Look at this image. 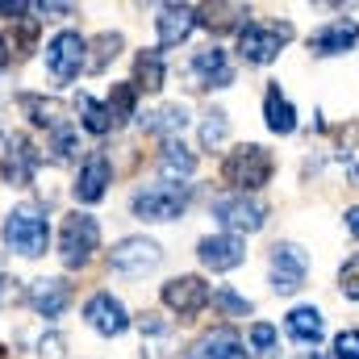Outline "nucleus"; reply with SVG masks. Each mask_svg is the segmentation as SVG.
Returning a JSON list of instances; mask_svg holds the SVG:
<instances>
[{"label":"nucleus","instance_id":"obj_17","mask_svg":"<svg viewBox=\"0 0 359 359\" xmlns=\"http://www.w3.org/2000/svg\"><path fill=\"white\" fill-rule=\"evenodd\" d=\"M38 151H34V142L29 138H8V151H4V180L8 184H17V188H25L29 180H34V168H38Z\"/></svg>","mask_w":359,"mask_h":359},{"label":"nucleus","instance_id":"obj_18","mask_svg":"<svg viewBox=\"0 0 359 359\" xmlns=\"http://www.w3.org/2000/svg\"><path fill=\"white\" fill-rule=\"evenodd\" d=\"M359 42V25L355 21H330V25H322V29H313L309 34V50L313 55H343L347 46H355Z\"/></svg>","mask_w":359,"mask_h":359},{"label":"nucleus","instance_id":"obj_1","mask_svg":"<svg viewBox=\"0 0 359 359\" xmlns=\"http://www.w3.org/2000/svg\"><path fill=\"white\" fill-rule=\"evenodd\" d=\"M222 180H226L234 192H259V188L271 180V155L264 151V147L247 142V147H238V151L226 155Z\"/></svg>","mask_w":359,"mask_h":359},{"label":"nucleus","instance_id":"obj_6","mask_svg":"<svg viewBox=\"0 0 359 359\" xmlns=\"http://www.w3.org/2000/svg\"><path fill=\"white\" fill-rule=\"evenodd\" d=\"M100 247V226L92 213H72L63 222V234H59V255L67 268H84Z\"/></svg>","mask_w":359,"mask_h":359},{"label":"nucleus","instance_id":"obj_33","mask_svg":"<svg viewBox=\"0 0 359 359\" xmlns=\"http://www.w3.org/2000/svg\"><path fill=\"white\" fill-rule=\"evenodd\" d=\"M334 359H359V330H343L334 339Z\"/></svg>","mask_w":359,"mask_h":359},{"label":"nucleus","instance_id":"obj_3","mask_svg":"<svg viewBox=\"0 0 359 359\" xmlns=\"http://www.w3.org/2000/svg\"><path fill=\"white\" fill-rule=\"evenodd\" d=\"M213 217L226 226V234H255V230H264V222H268V205H264L259 196L230 192V196H217V201H213Z\"/></svg>","mask_w":359,"mask_h":359},{"label":"nucleus","instance_id":"obj_5","mask_svg":"<svg viewBox=\"0 0 359 359\" xmlns=\"http://www.w3.org/2000/svg\"><path fill=\"white\" fill-rule=\"evenodd\" d=\"M46 67L59 84H72L80 72H88V38H80L76 29H63L46 42Z\"/></svg>","mask_w":359,"mask_h":359},{"label":"nucleus","instance_id":"obj_7","mask_svg":"<svg viewBox=\"0 0 359 359\" xmlns=\"http://www.w3.org/2000/svg\"><path fill=\"white\" fill-rule=\"evenodd\" d=\"M130 209H134V217H142V222H172V217H180V213L188 209V188H176V184L142 188V192H134Z\"/></svg>","mask_w":359,"mask_h":359},{"label":"nucleus","instance_id":"obj_26","mask_svg":"<svg viewBox=\"0 0 359 359\" xmlns=\"http://www.w3.org/2000/svg\"><path fill=\"white\" fill-rule=\"evenodd\" d=\"M76 109H80V117H84V130L88 134H109L117 121H113V113H109V104H96L92 96H80L76 100Z\"/></svg>","mask_w":359,"mask_h":359},{"label":"nucleus","instance_id":"obj_25","mask_svg":"<svg viewBox=\"0 0 359 359\" xmlns=\"http://www.w3.org/2000/svg\"><path fill=\"white\" fill-rule=\"evenodd\" d=\"M21 109L29 113L34 126H46V130H59L67 117H63V104L59 100H42V96H21Z\"/></svg>","mask_w":359,"mask_h":359},{"label":"nucleus","instance_id":"obj_23","mask_svg":"<svg viewBox=\"0 0 359 359\" xmlns=\"http://www.w3.org/2000/svg\"><path fill=\"white\" fill-rule=\"evenodd\" d=\"M142 126H147L151 134H163L168 142H176V134H184V126H188V109H184V104H163L159 113H147Z\"/></svg>","mask_w":359,"mask_h":359},{"label":"nucleus","instance_id":"obj_29","mask_svg":"<svg viewBox=\"0 0 359 359\" xmlns=\"http://www.w3.org/2000/svg\"><path fill=\"white\" fill-rule=\"evenodd\" d=\"M217 309H226L230 318H247L251 313V301L247 297H238V292H230V288H213V297H209Z\"/></svg>","mask_w":359,"mask_h":359},{"label":"nucleus","instance_id":"obj_34","mask_svg":"<svg viewBox=\"0 0 359 359\" xmlns=\"http://www.w3.org/2000/svg\"><path fill=\"white\" fill-rule=\"evenodd\" d=\"M251 347H255V351H271V347H276V326L255 322V326H251Z\"/></svg>","mask_w":359,"mask_h":359},{"label":"nucleus","instance_id":"obj_20","mask_svg":"<svg viewBox=\"0 0 359 359\" xmlns=\"http://www.w3.org/2000/svg\"><path fill=\"white\" fill-rule=\"evenodd\" d=\"M284 330H288V339H297L301 347H318L322 334H326V326H322V309H313V305H297V309L288 313Z\"/></svg>","mask_w":359,"mask_h":359},{"label":"nucleus","instance_id":"obj_4","mask_svg":"<svg viewBox=\"0 0 359 359\" xmlns=\"http://www.w3.org/2000/svg\"><path fill=\"white\" fill-rule=\"evenodd\" d=\"M292 38V25H280V21H247L238 29V55L247 63H271L284 42Z\"/></svg>","mask_w":359,"mask_h":359},{"label":"nucleus","instance_id":"obj_37","mask_svg":"<svg viewBox=\"0 0 359 359\" xmlns=\"http://www.w3.org/2000/svg\"><path fill=\"white\" fill-rule=\"evenodd\" d=\"M297 359H322V355H313V351H309V355H297Z\"/></svg>","mask_w":359,"mask_h":359},{"label":"nucleus","instance_id":"obj_30","mask_svg":"<svg viewBox=\"0 0 359 359\" xmlns=\"http://www.w3.org/2000/svg\"><path fill=\"white\" fill-rule=\"evenodd\" d=\"M130 109H134V84H117L113 96H109V113H113V121H126Z\"/></svg>","mask_w":359,"mask_h":359},{"label":"nucleus","instance_id":"obj_13","mask_svg":"<svg viewBox=\"0 0 359 359\" xmlns=\"http://www.w3.org/2000/svg\"><path fill=\"white\" fill-rule=\"evenodd\" d=\"M192 80H196V88H226V84H234V67H230L226 50L222 46L196 50L192 55Z\"/></svg>","mask_w":359,"mask_h":359},{"label":"nucleus","instance_id":"obj_10","mask_svg":"<svg viewBox=\"0 0 359 359\" xmlns=\"http://www.w3.org/2000/svg\"><path fill=\"white\" fill-rule=\"evenodd\" d=\"M209 284L201 280V276H176V280H168L163 284V305L176 313V318H196L205 305H209Z\"/></svg>","mask_w":359,"mask_h":359},{"label":"nucleus","instance_id":"obj_28","mask_svg":"<svg viewBox=\"0 0 359 359\" xmlns=\"http://www.w3.org/2000/svg\"><path fill=\"white\" fill-rule=\"evenodd\" d=\"M92 46H96V55L88 59V72H104L109 59H117V50H121V34H100Z\"/></svg>","mask_w":359,"mask_h":359},{"label":"nucleus","instance_id":"obj_9","mask_svg":"<svg viewBox=\"0 0 359 359\" xmlns=\"http://www.w3.org/2000/svg\"><path fill=\"white\" fill-rule=\"evenodd\" d=\"M159 259H163V251L151 238H121L109 251V264H113V271H121V276H147V271L159 268Z\"/></svg>","mask_w":359,"mask_h":359},{"label":"nucleus","instance_id":"obj_22","mask_svg":"<svg viewBox=\"0 0 359 359\" xmlns=\"http://www.w3.org/2000/svg\"><path fill=\"white\" fill-rule=\"evenodd\" d=\"M192 172H196V155H192V151H184L180 142H168V147H163V155H159V180L184 188V180L192 176Z\"/></svg>","mask_w":359,"mask_h":359},{"label":"nucleus","instance_id":"obj_32","mask_svg":"<svg viewBox=\"0 0 359 359\" xmlns=\"http://www.w3.org/2000/svg\"><path fill=\"white\" fill-rule=\"evenodd\" d=\"M339 288H343V297L359 301V255L343 264V271H339Z\"/></svg>","mask_w":359,"mask_h":359},{"label":"nucleus","instance_id":"obj_16","mask_svg":"<svg viewBox=\"0 0 359 359\" xmlns=\"http://www.w3.org/2000/svg\"><path fill=\"white\" fill-rule=\"evenodd\" d=\"M67 301H72V288H67V280H59V276H42V280L29 284V305H34L42 318H59V313L67 309Z\"/></svg>","mask_w":359,"mask_h":359},{"label":"nucleus","instance_id":"obj_27","mask_svg":"<svg viewBox=\"0 0 359 359\" xmlns=\"http://www.w3.org/2000/svg\"><path fill=\"white\" fill-rule=\"evenodd\" d=\"M226 134H230V117H226L222 109L205 113V121H201V147H205V151H213V147H222V142H226Z\"/></svg>","mask_w":359,"mask_h":359},{"label":"nucleus","instance_id":"obj_36","mask_svg":"<svg viewBox=\"0 0 359 359\" xmlns=\"http://www.w3.org/2000/svg\"><path fill=\"white\" fill-rule=\"evenodd\" d=\"M347 230L359 238V209H347Z\"/></svg>","mask_w":359,"mask_h":359},{"label":"nucleus","instance_id":"obj_2","mask_svg":"<svg viewBox=\"0 0 359 359\" xmlns=\"http://www.w3.org/2000/svg\"><path fill=\"white\" fill-rule=\"evenodd\" d=\"M4 243H8V251H17L25 259H38L50 247V226L38 209H13L4 217Z\"/></svg>","mask_w":359,"mask_h":359},{"label":"nucleus","instance_id":"obj_24","mask_svg":"<svg viewBox=\"0 0 359 359\" xmlns=\"http://www.w3.org/2000/svg\"><path fill=\"white\" fill-rule=\"evenodd\" d=\"M159 88H163V55L142 50L134 59V92H159Z\"/></svg>","mask_w":359,"mask_h":359},{"label":"nucleus","instance_id":"obj_35","mask_svg":"<svg viewBox=\"0 0 359 359\" xmlns=\"http://www.w3.org/2000/svg\"><path fill=\"white\" fill-rule=\"evenodd\" d=\"M38 13H42V17H46V13H50V17H67L72 4H38Z\"/></svg>","mask_w":359,"mask_h":359},{"label":"nucleus","instance_id":"obj_11","mask_svg":"<svg viewBox=\"0 0 359 359\" xmlns=\"http://www.w3.org/2000/svg\"><path fill=\"white\" fill-rule=\"evenodd\" d=\"M84 318H88L92 330L104 334V339H117V334L130 330V313H126V305L113 292H96L88 305H84Z\"/></svg>","mask_w":359,"mask_h":359},{"label":"nucleus","instance_id":"obj_8","mask_svg":"<svg viewBox=\"0 0 359 359\" xmlns=\"http://www.w3.org/2000/svg\"><path fill=\"white\" fill-rule=\"evenodd\" d=\"M309 276V255L297 243H276L271 247V288L276 292H297Z\"/></svg>","mask_w":359,"mask_h":359},{"label":"nucleus","instance_id":"obj_21","mask_svg":"<svg viewBox=\"0 0 359 359\" xmlns=\"http://www.w3.org/2000/svg\"><path fill=\"white\" fill-rule=\"evenodd\" d=\"M264 117H268L271 134H292V130H297V109H292V100L280 92V84H268V92H264Z\"/></svg>","mask_w":359,"mask_h":359},{"label":"nucleus","instance_id":"obj_14","mask_svg":"<svg viewBox=\"0 0 359 359\" xmlns=\"http://www.w3.org/2000/svg\"><path fill=\"white\" fill-rule=\"evenodd\" d=\"M109 180H113L109 159H104L100 151H92L88 159H84V168H80V176H76V201H80V205H96V201L104 196Z\"/></svg>","mask_w":359,"mask_h":359},{"label":"nucleus","instance_id":"obj_38","mask_svg":"<svg viewBox=\"0 0 359 359\" xmlns=\"http://www.w3.org/2000/svg\"><path fill=\"white\" fill-rule=\"evenodd\" d=\"M0 359H8V355H4V347H0Z\"/></svg>","mask_w":359,"mask_h":359},{"label":"nucleus","instance_id":"obj_31","mask_svg":"<svg viewBox=\"0 0 359 359\" xmlns=\"http://www.w3.org/2000/svg\"><path fill=\"white\" fill-rule=\"evenodd\" d=\"M50 134H55V147H50V151H55V159H72V155H76V130L63 121V126H59V130H50Z\"/></svg>","mask_w":359,"mask_h":359},{"label":"nucleus","instance_id":"obj_12","mask_svg":"<svg viewBox=\"0 0 359 359\" xmlns=\"http://www.w3.org/2000/svg\"><path fill=\"white\" fill-rule=\"evenodd\" d=\"M196 255L209 271H230L247 259V243L238 234H209V238H201Z\"/></svg>","mask_w":359,"mask_h":359},{"label":"nucleus","instance_id":"obj_15","mask_svg":"<svg viewBox=\"0 0 359 359\" xmlns=\"http://www.w3.org/2000/svg\"><path fill=\"white\" fill-rule=\"evenodd\" d=\"M196 8H188V4H163L159 8V17H155V25H159V46H180L192 29H196Z\"/></svg>","mask_w":359,"mask_h":359},{"label":"nucleus","instance_id":"obj_19","mask_svg":"<svg viewBox=\"0 0 359 359\" xmlns=\"http://www.w3.org/2000/svg\"><path fill=\"white\" fill-rule=\"evenodd\" d=\"M188 359H247V351H243V339L230 326H217L205 339H196V347L188 351Z\"/></svg>","mask_w":359,"mask_h":359}]
</instances>
